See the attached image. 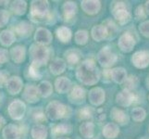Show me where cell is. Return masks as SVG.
<instances>
[{
    "label": "cell",
    "mask_w": 149,
    "mask_h": 139,
    "mask_svg": "<svg viewBox=\"0 0 149 139\" xmlns=\"http://www.w3.org/2000/svg\"><path fill=\"white\" fill-rule=\"evenodd\" d=\"M111 13L120 25H125L132 19V14L127 5L122 1H114L111 4Z\"/></svg>",
    "instance_id": "7a4b0ae2"
},
{
    "label": "cell",
    "mask_w": 149,
    "mask_h": 139,
    "mask_svg": "<svg viewBox=\"0 0 149 139\" xmlns=\"http://www.w3.org/2000/svg\"><path fill=\"white\" fill-rule=\"evenodd\" d=\"M134 100H135L134 94L132 91L126 89H123L120 93H118L116 96V102L120 107H123V108L129 107L134 102Z\"/></svg>",
    "instance_id": "30bf717a"
},
{
    "label": "cell",
    "mask_w": 149,
    "mask_h": 139,
    "mask_svg": "<svg viewBox=\"0 0 149 139\" xmlns=\"http://www.w3.org/2000/svg\"><path fill=\"white\" fill-rule=\"evenodd\" d=\"M148 100H149V96H148Z\"/></svg>",
    "instance_id": "f907efd6"
},
{
    "label": "cell",
    "mask_w": 149,
    "mask_h": 139,
    "mask_svg": "<svg viewBox=\"0 0 149 139\" xmlns=\"http://www.w3.org/2000/svg\"><path fill=\"white\" fill-rule=\"evenodd\" d=\"M134 15H135V18L137 20L146 19V10H145V8H143V6H142V5L138 6L136 8V9H135Z\"/></svg>",
    "instance_id": "7bdbcfd3"
},
{
    "label": "cell",
    "mask_w": 149,
    "mask_h": 139,
    "mask_svg": "<svg viewBox=\"0 0 149 139\" xmlns=\"http://www.w3.org/2000/svg\"><path fill=\"white\" fill-rule=\"evenodd\" d=\"M20 136V132L17 125L12 124H8L5 126L3 129V137L4 139H19Z\"/></svg>",
    "instance_id": "ffe728a7"
},
{
    "label": "cell",
    "mask_w": 149,
    "mask_h": 139,
    "mask_svg": "<svg viewBox=\"0 0 149 139\" xmlns=\"http://www.w3.org/2000/svg\"><path fill=\"white\" fill-rule=\"evenodd\" d=\"M29 73H30V76L32 77L33 79H40V73H39V67L34 65L32 63V65H31L30 69H29Z\"/></svg>",
    "instance_id": "b9f144b4"
},
{
    "label": "cell",
    "mask_w": 149,
    "mask_h": 139,
    "mask_svg": "<svg viewBox=\"0 0 149 139\" xmlns=\"http://www.w3.org/2000/svg\"><path fill=\"white\" fill-rule=\"evenodd\" d=\"M4 122H5V120L3 119L1 116H0V128H1L2 124H4Z\"/></svg>",
    "instance_id": "7dc6e473"
},
{
    "label": "cell",
    "mask_w": 149,
    "mask_h": 139,
    "mask_svg": "<svg viewBox=\"0 0 149 139\" xmlns=\"http://www.w3.org/2000/svg\"><path fill=\"white\" fill-rule=\"evenodd\" d=\"M85 90L81 86L76 85L74 86L72 89H71L70 95H69V98L70 102L76 103V104H80L81 102H83L84 97H85Z\"/></svg>",
    "instance_id": "e0dca14e"
},
{
    "label": "cell",
    "mask_w": 149,
    "mask_h": 139,
    "mask_svg": "<svg viewBox=\"0 0 149 139\" xmlns=\"http://www.w3.org/2000/svg\"><path fill=\"white\" fill-rule=\"evenodd\" d=\"M103 25L107 30V39H109L112 40L114 39L117 36V34H118V26L117 24L113 22L112 20L110 19H107L104 22H103Z\"/></svg>",
    "instance_id": "83f0119b"
},
{
    "label": "cell",
    "mask_w": 149,
    "mask_h": 139,
    "mask_svg": "<svg viewBox=\"0 0 149 139\" xmlns=\"http://www.w3.org/2000/svg\"><path fill=\"white\" fill-rule=\"evenodd\" d=\"M27 9V3L22 0H18V1H14L11 4V10L16 15H23L26 12Z\"/></svg>",
    "instance_id": "836d02e7"
},
{
    "label": "cell",
    "mask_w": 149,
    "mask_h": 139,
    "mask_svg": "<svg viewBox=\"0 0 149 139\" xmlns=\"http://www.w3.org/2000/svg\"><path fill=\"white\" fill-rule=\"evenodd\" d=\"M140 34L146 38H149V20H145L139 24L138 26Z\"/></svg>",
    "instance_id": "ab89813d"
},
{
    "label": "cell",
    "mask_w": 149,
    "mask_h": 139,
    "mask_svg": "<svg viewBox=\"0 0 149 139\" xmlns=\"http://www.w3.org/2000/svg\"><path fill=\"white\" fill-rule=\"evenodd\" d=\"M75 43L79 45H84L88 42V33L84 30L77 31L75 34Z\"/></svg>",
    "instance_id": "8d00e7d4"
},
{
    "label": "cell",
    "mask_w": 149,
    "mask_h": 139,
    "mask_svg": "<svg viewBox=\"0 0 149 139\" xmlns=\"http://www.w3.org/2000/svg\"><path fill=\"white\" fill-rule=\"evenodd\" d=\"M110 78L117 84H123L127 78V71L124 68L118 67L110 71Z\"/></svg>",
    "instance_id": "d6986e66"
},
{
    "label": "cell",
    "mask_w": 149,
    "mask_h": 139,
    "mask_svg": "<svg viewBox=\"0 0 149 139\" xmlns=\"http://www.w3.org/2000/svg\"><path fill=\"white\" fill-rule=\"evenodd\" d=\"M15 41L14 33L10 30H5L0 34V43L4 46L11 45Z\"/></svg>",
    "instance_id": "4dcf8cb0"
},
{
    "label": "cell",
    "mask_w": 149,
    "mask_h": 139,
    "mask_svg": "<svg viewBox=\"0 0 149 139\" xmlns=\"http://www.w3.org/2000/svg\"><path fill=\"white\" fill-rule=\"evenodd\" d=\"M49 12V3L45 0H33L31 4V18L33 20H43Z\"/></svg>",
    "instance_id": "3957f363"
},
{
    "label": "cell",
    "mask_w": 149,
    "mask_h": 139,
    "mask_svg": "<svg viewBox=\"0 0 149 139\" xmlns=\"http://www.w3.org/2000/svg\"><path fill=\"white\" fill-rule=\"evenodd\" d=\"M56 90L60 94H65L71 88V82L67 77H59L55 82Z\"/></svg>",
    "instance_id": "44dd1931"
},
{
    "label": "cell",
    "mask_w": 149,
    "mask_h": 139,
    "mask_svg": "<svg viewBox=\"0 0 149 139\" xmlns=\"http://www.w3.org/2000/svg\"><path fill=\"white\" fill-rule=\"evenodd\" d=\"M7 90L10 95H17L22 89V80L19 76H12L8 79L7 83Z\"/></svg>",
    "instance_id": "5bb4252c"
},
{
    "label": "cell",
    "mask_w": 149,
    "mask_h": 139,
    "mask_svg": "<svg viewBox=\"0 0 149 139\" xmlns=\"http://www.w3.org/2000/svg\"><path fill=\"white\" fill-rule=\"evenodd\" d=\"M120 133L119 125L115 122H109L103 128V136L106 139H115Z\"/></svg>",
    "instance_id": "2e32d148"
},
{
    "label": "cell",
    "mask_w": 149,
    "mask_h": 139,
    "mask_svg": "<svg viewBox=\"0 0 149 139\" xmlns=\"http://www.w3.org/2000/svg\"><path fill=\"white\" fill-rule=\"evenodd\" d=\"M146 117V111L141 107L133 108L132 110V118L134 122H143Z\"/></svg>",
    "instance_id": "e575fe53"
},
{
    "label": "cell",
    "mask_w": 149,
    "mask_h": 139,
    "mask_svg": "<svg viewBox=\"0 0 149 139\" xmlns=\"http://www.w3.org/2000/svg\"><path fill=\"white\" fill-rule=\"evenodd\" d=\"M31 136L33 139H47V129L45 125L36 124L32 128Z\"/></svg>",
    "instance_id": "4316f807"
},
{
    "label": "cell",
    "mask_w": 149,
    "mask_h": 139,
    "mask_svg": "<svg viewBox=\"0 0 149 139\" xmlns=\"http://www.w3.org/2000/svg\"><path fill=\"white\" fill-rule=\"evenodd\" d=\"M143 8H145L146 15H149V1L146 2V5H145V7H143Z\"/></svg>",
    "instance_id": "bcb514c9"
},
{
    "label": "cell",
    "mask_w": 149,
    "mask_h": 139,
    "mask_svg": "<svg viewBox=\"0 0 149 139\" xmlns=\"http://www.w3.org/2000/svg\"><path fill=\"white\" fill-rule=\"evenodd\" d=\"M136 45V41L133 37V35L130 33H124L121 34L119 38V42L118 45L119 48L124 53H130L133 50L134 46Z\"/></svg>",
    "instance_id": "9c48e42d"
},
{
    "label": "cell",
    "mask_w": 149,
    "mask_h": 139,
    "mask_svg": "<svg viewBox=\"0 0 149 139\" xmlns=\"http://www.w3.org/2000/svg\"><path fill=\"white\" fill-rule=\"evenodd\" d=\"M37 91L40 96L42 97H47L49 96L53 92V87L49 82L47 81H43L39 84L37 86Z\"/></svg>",
    "instance_id": "f546056e"
},
{
    "label": "cell",
    "mask_w": 149,
    "mask_h": 139,
    "mask_svg": "<svg viewBox=\"0 0 149 139\" xmlns=\"http://www.w3.org/2000/svg\"><path fill=\"white\" fill-rule=\"evenodd\" d=\"M9 13L5 9H0V28L4 27L8 22Z\"/></svg>",
    "instance_id": "60d3db41"
},
{
    "label": "cell",
    "mask_w": 149,
    "mask_h": 139,
    "mask_svg": "<svg viewBox=\"0 0 149 139\" xmlns=\"http://www.w3.org/2000/svg\"><path fill=\"white\" fill-rule=\"evenodd\" d=\"M56 36L62 43L69 42L71 38V31L66 26H61L56 30Z\"/></svg>",
    "instance_id": "d6a6232c"
},
{
    "label": "cell",
    "mask_w": 149,
    "mask_h": 139,
    "mask_svg": "<svg viewBox=\"0 0 149 139\" xmlns=\"http://www.w3.org/2000/svg\"><path fill=\"white\" fill-rule=\"evenodd\" d=\"M117 60V55L109 47L102 48L98 52V54H97V62L103 68H109V67L113 66L116 63Z\"/></svg>",
    "instance_id": "8992f818"
},
{
    "label": "cell",
    "mask_w": 149,
    "mask_h": 139,
    "mask_svg": "<svg viewBox=\"0 0 149 139\" xmlns=\"http://www.w3.org/2000/svg\"><path fill=\"white\" fill-rule=\"evenodd\" d=\"M81 9L88 15H95L101 9V2L98 0H84L81 3Z\"/></svg>",
    "instance_id": "7c38bea8"
},
{
    "label": "cell",
    "mask_w": 149,
    "mask_h": 139,
    "mask_svg": "<svg viewBox=\"0 0 149 139\" xmlns=\"http://www.w3.org/2000/svg\"><path fill=\"white\" fill-rule=\"evenodd\" d=\"M72 130V127L69 123H60V124L56 125L53 129V135L54 136H59V135H65L69 133Z\"/></svg>",
    "instance_id": "d590c367"
},
{
    "label": "cell",
    "mask_w": 149,
    "mask_h": 139,
    "mask_svg": "<svg viewBox=\"0 0 149 139\" xmlns=\"http://www.w3.org/2000/svg\"><path fill=\"white\" fill-rule=\"evenodd\" d=\"M88 98L92 105L96 107L100 106L105 102L106 93L104 89L101 88V87H95V88H92L89 91Z\"/></svg>",
    "instance_id": "8fae6325"
},
{
    "label": "cell",
    "mask_w": 149,
    "mask_h": 139,
    "mask_svg": "<svg viewBox=\"0 0 149 139\" xmlns=\"http://www.w3.org/2000/svg\"><path fill=\"white\" fill-rule=\"evenodd\" d=\"M65 59L66 61L69 64H77L80 61L81 59V53L77 49H69L65 52Z\"/></svg>",
    "instance_id": "1f68e13d"
},
{
    "label": "cell",
    "mask_w": 149,
    "mask_h": 139,
    "mask_svg": "<svg viewBox=\"0 0 149 139\" xmlns=\"http://www.w3.org/2000/svg\"><path fill=\"white\" fill-rule=\"evenodd\" d=\"M77 116L80 120H89L93 117V110H92L91 107H84L79 110Z\"/></svg>",
    "instance_id": "f35d334b"
},
{
    "label": "cell",
    "mask_w": 149,
    "mask_h": 139,
    "mask_svg": "<svg viewBox=\"0 0 149 139\" xmlns=\"http://www.w3.org/2000/svg\"><path fill=\"white\" fill-rule=\"evenodd\" d=\"M58 139H70V138H68V137H59Z\"/></svg>",
    "instance_id": "681fc988"
},
{
    "label": "cell",
    "mask_w": 149,
    "mask_h": 139,
    "mask_svg": "<svg viewBox=\"0 0 149 139\" xmlns=\"http://www.w3.org/2000/svg\"><path fill=\"white\" fill-rule=\"evenodd\" d=\"M15 32L18 34L20 37H27L33 32V26L32 24L28 22H19L16 28H15Z\"/></svg>",
    "instance_id": "cb8c5ba5"
},
{
    "label": "cell",
    "mask_w": 149,
    "mask_h": 139,
    "mask_svg": "<svg viewBox=\"0 0 149 139\" xmlns=\"http://www.w3.org/2000/svg\"><path fill=\"white\" fill-rule=\"evenodd\" d=\"M50 71L54 75H59L66 69V62L62 59H56L51 62L49 66Z\"/></svg>",
    "instance_id": "d4e9b609"
},
{
    "label": "cell",
    "mask_w": 149,
    "mask_h": 139,
    "mask_svg": "<svg viewBox=\"0 0 149 139\" xmlns=\"http://www.w3.org/2000/svg\"><path fill=\"white\" fill-rule=\"evenodd\" d=\"M8 74L6 71H0V85H3L4 83H7Z\"/></svg>",
    "instance_id": "f6af8a7d"
},
{
    "label": "cell",
    "mask_w": 149,
    "mask_h": 139,
    "mask_svg": "<svg viewBox=\"0 0 149 139\" xmlns=\"http://www.w3.org/2000/svg\"><path fill=\"white\" fill-rule=\"evenodd\" d=\"M132 63L137 69H146L149 66V51L139 50L132 56Z\"/></svg>",
    "instance_id": "ba28073f"
},
{
    "label": "cell",
    "mask_w": 149,
    "mask_h": 139,
    "mask_svg": "<svg viewBox=\"0 0 149 139\" xmlns=\"http://www.w3.org/2000/svg\"><path fill=\"white\" fill-rule=\"evenodd\" d=\"M67 110H68V107L63 105L62 103H60L58 101H52L47 107L45 115L50 120L58 121L66 116Z\"/></svg>",
    "instance_id": "5b68a950"
},
{
    "label": "cell",
    "mask_w": 149,
    "mask_h": 139,
    "mask_svg": "<svg viewBox=\"0 0 149 139\" xmlns=\"http://www.w3.org/2000/svg\"><path fill=\"white\" fill-rule=\"evenodd\" d=\"M91 34H92L93 39L95 41H96V42H101V41H103L104 39H107V30L103 24L95 25V26H94L93 28H92Z\"/></svg>",
    "instance_id": "7402d4cb"
},
{
    "label": "cell",
    "mask_w": 149,
    "mask_h": 139,
    "mask_svg": "<svg viewBox=\"0 0 149 139\" xmlns=\"http://www.w3.org/2000/svg\"><path fill=\"white\" fill-rule=\"evenodd\" d=\"M25 47L22 45H16L11 49V57L15 63H22L25 59Z\"/></svg>",
    "instance_id": "484cf974"
},
{
    "label": "cell",
    "mask_w": 149,
    "mask_h": 139,
    "mask_svg": "<svg viewBox=\"0 0 149 139\" xmlns=\"http://www.w3.org/2000/svg\"><path fill=\"white\" fill-rule=\"evenodd\" d=\"M146 86H147V88H149V76L147 77V79H146Z\"/></svg>",
    "instance_id": "c3c4849f"
},
{
    "label": "cell",
    "mask_w": 149,
    "mask_h": 139,
    "mask_svg": "<svg viewBox=\"0 0 149 139\" xmlns=\"http://www.w3.org/2000/svg\"><path fill=\"white\" fill-rule=\"evenodd\" d=\"M148 130H149V128H148Z\"/></svg>",
    "instance_id": "816d5d0a"
},
{
    "label": "cell",
    "mask_w": 149,
    "mask_h": 139,
    "mask_svg": "<svg viewBox=\"0 0 149 139\" xmlns=\"http://www.w3.org/2000/svg\"><path fill=\"white\" fill-rule=\"evenodd\" d=\"M23 97L25 100L30 103H35L39 100V94L37 91V87L34 85H28L24 90Z\"/></svg>",
    "instance_id": "603a6c76"
},
{
    "label": "cell",
    "mask_w": 149,
    "mask_h": 139,
    "mask_svg": "<svg viewBox=\"0 0 149 139\" xmlns=\"http://www.w3.org/2000/svg\"><path fill=\"white\" fill-rule=\"evenodd\" d=\"M8 60V52L7 49H0V63H6Z\"/></svg>",
    "instance_id": "ee69618b"
},
{
    "label": "cell",
    "mask_w": 149,
    "mask_h": 139,
    "mask_svg": "<svg viewBox=\"0 0 149 139\" xmlns=\"http://www.w3.org/2000/svg\"><path fill=\"white\" fill-rule=\"evenodd\" d=\"M77 11V6L76 3L72 1H67L63 5V13L66 20H69L72 19Z\"/></svg>",
    "instance_id": "f1b7e54d"
},
{
    "label": "cell",
    "mask_w": 149,
    "mask_h": 139,
    "mask_svg": "<svg viewBox=\"0 0 149 139\" xmlns=\"http://www.w3.org/2000/svg\"><path fill=\"white\" fill-rule=\"evenodd\" d=\"M138 83H139V80H138V78L136 76H134V75H130L129 77L127 76L125 82L123 83L125 85L124 89L129 90V91L135 89L137 87V85H138Z\"/></svg>",
    "instance_id": "74e56055"
},
{
    "label": "cell",
    "mask_w": 149,
    "mask_h": 139,
    "mask_svg": "<svg viewBox=\"0 0 149 139\" xmlns=\"http://www.w3.org/2000/svg\"><path fill=\"white\" fill-rule=\"evenodd\" d=\"M76 77L81 84L85 85H94L98 83L100 73L93 60L86 59L77 68Z\"/></svg>",
    "instance_id": "6da1fadb"
},
{
    "label": "cell",
    "mask_w": 149,
    "mask_h": 139,
    "mask_svg": "<svg viewBox=\"0 0 149 139\" xmlns=\"http://www.w3.org/2000/svg\"><path fill=\"white\" fill-rule=\"evenodd\" d=\"M111 118L115 122H117L120 125H126L129 122V116L127 115V113L122 110L119 108L114 107L110 111Z\"/></svg>",
    "instance_id": "9a60e30c"
},
{
    "label": "cell",
    "mask_w": 149,
    "mask_h": 139,
    "mask_svg": "<svg viewBox=\"0 0 149 139\" xmlns=\"http://www.w3.org/2000/svg\"><path fill=\"white\" fill-rule=\"evenodd\" d=\"M8 111L9 116L12 118L13 120H22L25 111H26V106H25L24 102L19 100V99H16L13 100L11 103L9 104L8 108Z\"/></svg>",
    "instance_id": "52a82bcc"
},
{
    "label": "cell",
    "mask_w": 149,
    "mask_h": 139,
    "mask_svg": "<svg viewBox=\"0 0 149 139\" xmlns=\"http://www.w3.org/2000/svg\"><path fill=\"white\" fill-rule=\"evenodd\" d=\"M31 55H32L33 64L38 66L45 65L49 59V50L45 45H34L31 49Z\"/></svg>",
    "instance_id": "277c9868"
},
{
    "label": "cell",
    "mask_w": 149,
    "mask_h": 139,
    "mask_svg": "<svg viewBox=\"0 0 149 139\" xmlns=\"http://www.w3.org/2000/svg\"><path fill=\"white\" fill-rule=\"evenodd\" d=\"M53 39L52 34H51L47 29L45 28H38L34 35V40L40 45H47L51 43Z\"/></svg>",
    "instance_id": "4fadbf2b"
},
{
    "label": "cell",
    "mask_w": 149,
    "mask_h": 139,
    "mask_svg": "<svg viewBox=\"0 0 149 139\" xmlns=\"http://www.w3.org/2000/svg\"><path fill=\"white\" fill-rule=\"evenodd\" d=\"M80 135L87 139H91L94 137L95 135V124L92 122H84L79 127Z\"/></svg>",
    "instance_id": "ac0fdd59"
}]
</instances>
